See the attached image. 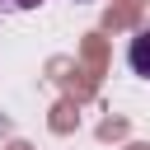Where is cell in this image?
<instances>
[{"instance_id":"cell-1","label":"cell","mask_w":150,"mask_h":150,"mask_svg":"<svg viewBox=\"0 0 150 150\" xmlns=\"http://www.w3.org/2000/svg\"><path fill=\"white\" fill-rule=\"evenodd\" d=\"M127 66H131V75H145L150 80V28H141L127 42Z\"/></svg>"},{"instance_id":"cell-2","label":"cell","mask_w":150,"mask_h":150,"mask_svg":"<svg viewBox=\"0 0 150 150\" xmlns=\"http://www.w3.org/2000/svg\"><path fill=\"white\" fill-rule=\"evenodd\" d=\"M42 0H0V9H38Z\"/></svg>"}]
</instances>
